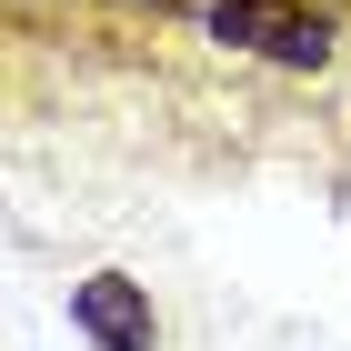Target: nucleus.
<instances>
[{"instance_id":"nucleus-1","label":"nucleus","mask_w":351,"mask_h":351,"mask_svg":"<svg viewBox=\"0 0 351 351\" xmlns=\"http://www.w3.org/2000/svg\"><path fill=\"white\" fill-rule=\"evenodd\" d=\"M201 30H211L221 51L281 60V71H331V51H341V21L311 10V0H211Z\"/></svg>"},{"instance_id":"nucleus-2","label":"nucleus","mask_w":351,"mask_h":351,"mask_svg":"<svg viewBox=\"0 0 351 351\" xmlns=\"http://www.w3.org/2000/svg\"><path fill=\"white\" fill-rule=\"evenodd\" d=\"M71 331H81L90 351H161L151 281H131V271H90V281H71Z\"/></svg>"}]
</instances>
